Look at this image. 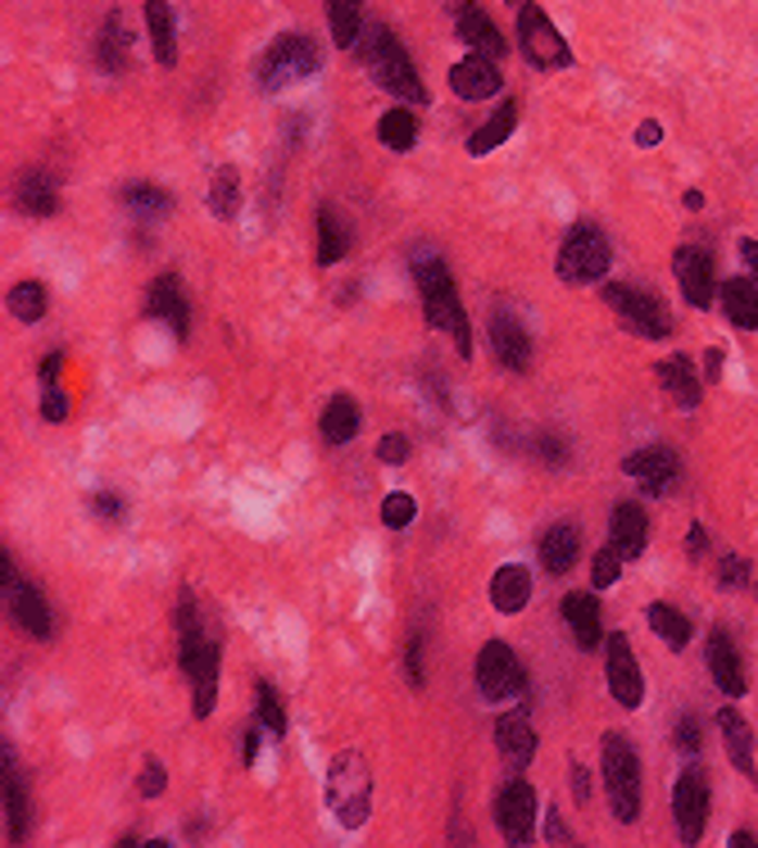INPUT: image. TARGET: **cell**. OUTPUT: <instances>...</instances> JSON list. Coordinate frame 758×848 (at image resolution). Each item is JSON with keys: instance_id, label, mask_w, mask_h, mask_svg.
I'll return each mask as SVG.
<instances>
[{"instance_id": "6da1fadb", "label": "cell", "mask_w": 758, "mask_h": 848, "mask_svg": "<svg viewBox=\"0 0 758 848\" xmlns=\"http://www.w3.org/2000/svg\"><path fill=\"white\" fill-rule=\"evenodd\" d=\"M414 281L422 291V314L437 331H450L454 345H459L464 358H472V327L468 314L459 304V291H454L450 268L437 260V254H414Z\"/></svg>"}, {"instance_id": "7a4b0ae2", "label": "cell", "mask_w": 758, "mask_h": 848, "mask_svg": "<svg viewBox=\"0 0 758 848\" xmlns=\"http://www.w3.org/2000/svg\"><path fill=\"white\" fill-rule=\"evenodd\" d=\"M364 64L372 73V83L400 96V100H409V105H427V87H422V77L409 60V50L400 46V37L391 28H368V46H364Z\"/></svg>"}, {"instance_id": "3957f363", "label": "cell", "mask_w": 758, "mask_h": 848, "mask_svg": "<svg viewBox=\"0 0 758 848\" xmlns=\"http://www.w3.org/2000/svg\"><path fill=\"white\" fill-rule=\"evenodd\" d=\"M599 754H604V785H609V803H614V817L618 821H636L641 817V758L636 749L622 739V735H604L599 744Z\"/></svg>"}, {"instance_id": "277c9868", "label": "cell", "mask_w": 758, "mask_h": 848, "mask_svg": "<svg viewBox=\"0 0 758 848\" xmlns=\"http://www.w3.org/2000/svg\"><path fill=\"white\" fill-rule=\"evenodd\" d=\"M318 73V46L305 37V33H287L277 37L264 60H260V87L264 91H282L291 83H305V77Z\"/></svg>"}, {"instance_id": "5b68a950", "label": "cell", "mask_w": 758, "mask_h": 848, "mask_svg": "<svg viewBox=\"0 0 758 848\" xmlns=\"http://www.w3.org/2000/svg\"><path fill=\"white\" fill-rule=\"evenodd\" d=\"M614 264V250L604 241V231L595 223H577L568 237H564V250H559V277L564 281H577V287H586V281H599Z\"/></svg>"}, {"instance_id": "8992f818", "label": "cell", "mask_w": 758, "mask_h": 848, "mask_svg": "<svg viewBox=\"0 0 758 848\" xmlns=\"http://www.w3.org/2000/svg\"><path fill=\"white\" fill-rule=\"evenodd\" d=\"M518 46L536 68H568L572 64L568 41L559 37V28H554V23L545 18V10L532 5V0L518 5Z\"/></svg>"}, {"instance_id": "52a82bcc", "label": "cell", "mask_w": 758, "mask_h": 848, "mask_svg": "<svg viewBox=\"0 0 758 848\" xmlns=\"http://www.w3.org/2000/svg\"><path fill=\"white\" fill-rule=\"evenodd\" d=\"M604 300H609V308H614V314L631 331H636L641 341H664L668 331H672V314L649 291H636V287H622V281H614V287H604Z\"/></svg>"}, {"instance_id": "ba28073f", "label": "cell", "mask_w": 758, "mask_h": 848, "mask_svg": "<svg viewBox=\"0 0 758 848\" xmlns=\"http://www.w3.org/2000/svg\"><path fill=\"white\" fill-rule=\"evenodd\" d=\"M218 645L200 640V631H182V672L195 689V717L214 712V694H218Z\"/></svg>"}, {"instance_id": "9c48e42d", "label": "cell", "mask_w": 758, "mask_h": 848, "mask_svg": "<svg viewBox=\"0 0 758 848\" xmlns=\"http://www.w3.org/2000/svg\"><path fill=\"white\" fill-rule=\"evenodd\" d=\"M672 817H677V835L681 844H699L704 826H709V781H704L699 767H686L677 776L672 789Z\"/></svg>"}, {"instance_id": "30bf717a", "label": "cell", "mask_w": 758, "mask_h": 848, "mask_svg": "<svg viewBox=\"0 0 758 848\" xmlns=\"http://www.w3.org/2000/svg\"><path fill=\"white\" fill-rule=\"evenodd\" d=\"M477 689H482V699H491V704L514 699L522 689V667L504 640H487L482 654H477Z\"/></svg>"}, {"instance_id": "8fae6325", "label": "cell", "mask_w": 758, "mask_h": 848, "mask_svg": "<svg viewBox=\"0 0 758 848\" xmlns=\"http://www.w3.org/2000/svg\"><path fill=\"white\" fill-rule=\"evenodd\" d=\"M622 472L636 481L645 495H668V491H677V481H681V458L672 450H664V445H649V450L627 454Z\"/></svg>"}, {"instance_id": "7c38bea8", "label": "cell", "mask_w": 758, "mask_h": 848, "mask_svg": "<svg viewBox=\"0 0 758 848\" xmlns=\"http://www.w3.org/2000/svg\"><path fill=\"white\" fill-rule=\"evenodd\" d=\"M672 268H677V281H681V295H686V304L709 308L718 300V277H713V254L709 250L681 245Z\"/></svg>"}, {"instance_id": "4fadbf2b", "label": "cell", "mask_w": 758, "mask_h": 848, "mask_svg": "<svg viewBox=\"0 0 758 848\" xmlns=\"http://www.w3.org/2000/svg\"><path fill=\"white\" fill-rule=\"evenodd\" d=\"M604 649H609V689L622 708H641L645 699V676H641V662L631 654V640L618 631L604 640Z\"/></svg>"}, {"instance_id": "5bb4252c", "label": "cell", "mask_w": 758, "mask_h": 848, "mask_svg": "<svg viewBox=\"0 0 758 848\" xmlns=\"http://www.w3.org/2000/svg\"><path fill=\"white\" fill-rule=\"evenodd\" d=\"M495 821H500V831L509 844H527L532 839V821H536V794L527 781H509L500 789V799H495Z\"/></svg>"}, {"instance_id": "9a60e30c", "label": "cell", "mask_w": 758, "mask_h": 848, "mask_svg": "<svg viewBox=\"0 0 758 848\" xmlns=\"http://www.w3.org/2000/svg\"><path fill=\"white\" fill-rule=\"evenodd\" d=\"M146 314L160 318V322H168L173 337L187 341L191 314H187V295H182V277H178V273H164V277L150 281V291H146Z\"/></svg>"}, {"instance_id": "2e32d148", "label": "cell", "mask_w": 758, "mask_h": 848, "mask_svg": "<svg viewBox=\"0 0 758 848\" xmlns=\"http://www.w3.org/2000/svg\"><path fill=\"white\" fill-rule=\"evenodd\" d=\"M491 350H495V358L509 372H527V364H532V341H527V327L514 314H504V308L491 318Z\"/></svg>"}, {"instance_id": "e0dca14e", "label": "cell", "mask_w": 758, "mask_h": 848, "mask_svg": "<svg viewBox=\"0 0 758 848\" xmlns=\"http://www.w3.org/2000/svg\"><path fill=\"white\" fill-rule=\"evenodd\" d=\"M454 33H459L464 46H472V55H487V60H500L504 55V37L500 28L491 23V14L482 5H459V14H454Z\"/></svg>"}, {"instance_id": "ac0fdd59", "label": "cell", "mask_w": 758, "mask_h": 848, "mask_svg": "<svg viewBox=\"0 0 758 848\" xmlns=\"http://www.w3.org/2000/svg\"><path fill=\"white\" fill-rule=\"evenodd\" d=\"M450 87H454V96H464V100H487V96H495L504 87V73L487 55H468V60H459L450 68Z\"/></svg>"}, {"instance_id": "d6986e66", "label": "cell", "mask_w": 758, "mask_h": 848, "mask_svg": "<svg viewBox=\"0 0 758 848\" xmlns=\"http://www.w3.org/2000/svg\"><path fill=\"white\" fill-rule=\"evenodd\" d=\"M709 672H713V685L727 694V699H741V694H745L741 654H736V645H731V635L722 626L709 631Z\"/></svg>"}, {"instance_id": "ffe728a7", "label": "cell", "mask_w": 758, "mask_h": 848, "mask_svg": "<svg viewBox=\"0 0 758 848\" xmlns=\"http://www.w3.org/2000/svg\"><path fill=\"white\" fill-rule=\"evenodd\" d=\"M5 595H10V617H14V622L28 631L33 640H46L50 631H55V622H50V604L37 595V585L18 581L14 590H5Z\"/></svg>"}, {"instance_id": "44dd1931", "label": "cell", "mask_w": 758, "mask_h": 848, "mask_svg": "<svg viewBox=\"0 0 758 848\" xmlns=\"http://www.w3.org/2000/svg\"><path fill=\"white\" fill-rule=\"evenodd\" d=\"M564 622H568V631H572V640H577V649H599V640H604V631H599V604L586 595V590H572V595L564 599Z\"/></svg>"}, {"instance_id": "7402d4cb", "label": "cell", "mask_w": 758, "mask_h": 848, "mask_svg": "<svg viewBox=\"0 0 758 848\" xmlns=\"http://www.w3.org/2000/svg\"><path fill=\"white\" fill-rule=\"evenodd\" d=\"M146 37H150V50H155V64L164 68L178 64V28H173L168 0H146Z\"/></svg>"}, {"instance_id": "603a6c76", "label": "cell", "mask_w": 758, "mask_h": 848, "mask_svg": "<svg viewBox=\"0 0 758 848\" xmlns=\"http://www.w3.org/2000/svg\"><path fill=\"white\" fill-rule=\"evenodd\" d=\"M718 726H722V744H727V758L736 762V771L745 781L758 785V767H754V735H749V722L745 717H736L731 708L718 712Z\"/></svg>"}, {"instance_id": "cb8c5ba5", "label": "cell", "mask_w": 758, "mask_h": 848, "mask_svg": "<svg viewBox=\"0 0 758 848\" xmlns=\"http://www.w3.org/2000/svg\"><path fill=\"white\" fill-rule=\"evenodd\" d=\"M718 300L727 308L731 327H741V331H754L758 327V281L754 277H731V281H722Z\"/></svg>"}, {"instance_id": "d4e9b609", "label": "cell", "mask_w": 758, "mask_h": 848, "mask_svg": "<svg viewBox=\"0 0 758 848\" xmlns=\"http://www.w3.org/2000/svg\"><path fill=\"white\" fill-rule=\"evenodd\" d=\"M614 545L622 558H641L649 545V518L641 504H618L614 508Z\"/></svg>"}, {"instance_id": "484cf974", "label": "cell", "mask_w": 758, "mask_h": 848, "mask_svg": "<svg viewBox=\"0 0 758 848\" xmlns=\"http://www.w3.org/2000/svg\"><path fill=\"white\" fill-rule=\"evenodd\" d=\"M659 381L681 408H699V372L686 354H668L659 364Z\"/></svg>"}, {"instance_id": "4316f807", "label": "cell", "mask_w": 758, "mask_h": 848, "mask_svg": "<svg viewBox=\"0 0 758 848\" xmlns=\"http://www.w3.org/2000/svg\"><path fill=\"white\" fill-rule=\"evenodd\" d=\"M577 554H581V535H577V527L559 522V527H549V531L541 535V562H545V572H554V577L572 572Z\"/></svg>"}, {"instance_id": "83f0119b", "label": "cell", "mask_w": 758, "mask_h": 848, "mask_svg": "<svg viewBox=\"0 0 758 848\" xmlns=\"http://www.w3.org/2000/svg\"><path fill=\"white\" fill-rule=\"evenodd\" d=\"M527 599H532V577H527L522 562H504L491 581V604L500 612H518V608H527Z\"/></svg>"}, {"instance_id": "f1b7e54d", "label": "cell", "mask_w": 758, "mask_h": 848, "mask_svg": "<svg viewBox=\"0 0 758 848\" xmlns=\"http://www.w3.org/2000/svg\"><path fill=\"white\" fill-rule=\"evenodd\" d=\"M14 204L28 218H50L60 210V200H55V182L50 177H41V173H23L18 182H14Z\"/></svg>"}, {"instance_id": "f546056e", "label": "cell", "mask_w": 758, "mask_h": 848, "mask_svg": "<svg viewBox=\"0 0 758 848\" xmlns=\"http://www.w3.org/2000/svg\"><path fill=\"white\" fill-rule=\"evenodd\" d=\"M514 127H518V100H504V105L468 137V154H472V160H482V154H491L500 141H509Z\"/></svg>"}, {"instance_id": "4dcf8cb0", "label": "cell", "mask_w": 758, "mask_h": 848, "mask_svg": "<svg viewBox=\"0 0 758 848\" xmlns=\"http://www.w3.org/2000/svg\"><path fill=\"white\" fill-rule=\"evenodd\" d=\"M495 744H500V754L509 758L514 767H527V762H532V754H536V731L527 726V717H500Z\"/></svg>"}, {"instance_id": "1f68e13d", "label": "cell", "mask_w": 758, "mask_h": 848, "mask_svg": "<svg viewBox=\"0 0 758 848\" xmlns=\"http://www.w3.org/2000/svg\"><path fill=\"white\" fill-rule=\"evenodd\" d=\"M350 254V227H345V218L337 214V210H318V264L323 268H332V264H341Z\"/></svg>"}, {"instance_id": "d6a6232c", "label": "cell", "mask_w": 758, "mask_h": 848, "mask_svg": "<svg viewBox=\"0 0 758 848\" xmlns=\"http://www.w3.org/2000/svg\"><path fill=\"white\" fill-rule=\"evenodd\" d=\"M323 441L327 445H350L359 435V408H355V400H345V395H337L332 404L323 408Z\"/></svg>"}, {"instance_id": "836d02e7", "label": "cell", "mask_w": 758, "mask_h": 848, "mask_svg": "<svg viewBox=\"0 0 758 848\" xmlns=\"http://www.w3.org/2000/svg\"><path fill=\"white\" fill-rule=\"evenodd\" d=\"M649 631L664 640L668 649H686L691 645V635H695V626H691V617L686 612H677L672 604H649Z\"/></svg>"}, {"instance_id": "e575fe53", "label": "cell", "mask_w": 758, "mask_h": 848, "mask_svg": "<svg viewBox=\"0 0 758 848\" xmlns=\"http://www.w3.org/2000/svg\"><path fill=\"white\" fill-rule=\"evenodd\" d=\"M0 789H5V831L18 844L23 835H28V794H23L18 771L10 767V749H5V781H0Z\"/></svg>"}, {"instance_id": "d590c367", "label": "cell", "mask_w": 758, "mask_h": 848, "mask_svg": "<svg viewBox=\"0 0 758 848\" xmlns=\"http://www.w3.org/2000/svg\"><path fill=\"white\" fill-rule=\"evenodd\" d=\"M327 28H332V41L341 50H350L359 37H364V14H359V0H327Z\"/></svg>"}, {"instance_id": "8d00e7d4", "label": "cell", "mask_w": 758, "mask_h": 848, "mask_svg": "<svg viewBox=\"0 0 758 848\" xmlns=\"http://www.w3.org/2000/svg\"><path fill=\"white\" fill-rule=\"evenodd\" d=\"M377 137H382L387 150L404 154V150L418 141V118H414V110H387L382 118H377Z\"/></svg>"}, {"instance_id": "74e56055", "label": "cell", "mask_w": 758, "mask_h": 848, "mask_svg": "<svg viewBox=\"0 0 758 848\" xmlns=\"http://www.w3.org/2000/svg\"><path fill=\"white\" fill-rule=\"evenodd\" d=\"M210 210H214V218H237V210H241V173L237 168H218L214 173V182H210Z\"/></svg>"}, {"instance_id": "f35d334b", "label": "cell", "mask_w": 758, "mask_h": 848, "mask_svg": "<svg viewBox=\"0 0 758 848\" xmlns=\"http://www.w3.org/2000/svg\"><path fill=\"white\" fill-rule=\"evenodd\" d=\"M46 304H50V295H46L41 281H18V287H10V295H5V308H10L18 322L46 318Z\"/></svg>"}, {"instance_id": "ab89813d", "label": "cell", "mask_w": 758, "mask_h": 848, "mask_svg": "<svg viewBox=\"0 0 758 848\" xmlns=\"http://www.w3.org/2000/svg\"><path fill=\"white\" fill-rule=\"evenodd\" d=\"M100 68L105 73H123L128 68V33H123V18L110 14L105 33H100Z\"/></svg>"}, {"instance_id": "60d3db41", "label": "cell", "mask_w": 758, "mask_h": 848, "mask_svg": "<svg viewBox=\"0 0 758 848\" xmlns=\"http://www.w3.org/2000/svg\"><path fill=\"white\" fill-rule=\"evenodd\" d=\"M123 204H128L137 218H155V214H168L173 210L168 191L150 187V182H128V187H123Z\"/></svg>"}, {"instance_id": "b9f144b4", "label": "cell", "mask_w": 758, "mask_h": 848, "mask_svg": "<svg viewBox=\"0 0 758 848\" xmlns=\"http://www.w3.org/2000/svg\"><path fill=\"white\" fill-rule=\"evenodd\" d=\"M255 712H260V726H268V735H287V712H282V704H277L273 685L255 689Z\"/></svg>"}, {"instance_id": "7bdbcfd3", "label": "cell", "mask_w": 758, "mask_h": 848, "mask_svg": "<svg viewBox=\"0 0 758 848\" xmlns=\"http://www.w3.org/2000/svg\"><path fill=\"white\" fill-rule=\"evenodd\" d=\"M618 572H622V554H618V545H604V549L595 554V562H591V585H595V590H609V585L618 581Z\"/></svg>"}, {"instance_id": "ee69618b", "label": "cell", "mask_w": 758, "mask_h": 848, "mask_svg": "<svg viewBox=\"0 0 758 848\" xmlns=\"http://www.w3.org/2000/svg\"><path fill=\"white\" fill-rule=\"evenodd\" d=\"M414 512H418L414 495L395 491V495H387V504H382V522H387L391 531H400V527H409V522H414Z\"/></svg>"}, {"instance_id": "f6af8a7d", "label": "cell", "mask_w": 758, "mask_h": 848, "mask_svg": "<svg viewBox=\"0 0 758 848\" xmlns=\"http://www.w3.org/2000/svg\"><path fill=\"white\" fill-rule=\"evenodd\" d=\"M718 585H722V590H745V585H749V562L736 558V554H727V558L718 562Z\"/></svg>"}, {"instance_id": "bcb514c9", "label": "cell", "mask_w": 758, "mask_h": 848, "mask_svg": "<svg viewBox=\"0 0 758 848\" xmlns=\"http://www.w3.org/2000/svg\"><path fill=\"white\" fill-rule=\"evenodd\" d=\"M677 749H681V754H691V758H695V754L704 749V731H699V717H691V712H686V717H681V722H677Z\"/></svg>"}, {"instance_id": "7dc6e473", "label": "cell", "mask_w": 758, "mask_h": 848, "mask_svg": "<svg viewBox=\"0 0 758 848\" xmlns=\"http://www.w3.org/2000/svg\"><path fill=\"white\" fill-rule=\"evenodd\" d=\"M164 785H168V776H164V762H155V758H150V762H146V771H141V781H137L141 799H155V794H164Z\"/></svg>"}, {"instance_id": "c3c4849f", "label": "cell", "mask_w": 758, "mask_h": 848, "mask_svg": "<svg viewBox=\"0 0 758 848\" xmlns=\"http://www.w3.org/2000/svg\"><path fill=\"white\" fill-rule=\"evenodd\" d=\"M377 454H382V463H409V435H400V431H391V435H382V445H377Z\"/></svg>"}, {"instance_id": "681fc988", "label": "cell", "mask_w": 758, "mask_h": 848, "mask_svg": "<svg viewBox=\"0 0 758 848\" xmlns=\"http://www.w3.org/2000/svg\"><path fill=\"white\" fill-rule=\"evenodd\" d=\"M41 418H46V422H64V418H68V400H64L60 385H50V391H46V400H41Z\"/></svg>"}, {"instance_id": "f907efd6", "label": "cell", "mask_w": 758, "mask_h": 848, "mask_svg": "<svg viewBox=\"0 0 758 848\" xmlns=\"http://www.w3.org/2000/svg\"><path fill=\"white\" fill-rule=\"evenodd\" d=\"M418 654H422V640L414 635L409 649H404V672H409V685H414V689L422 685V662H418Z\"/></svg>"}, {"instance_id": "816d5d0a", "label": "cell", "mask_w": 758, "mask_h": 848, "mask_svg": "<svg viewBox=\"0 0 758 848\" xmlns=\"http://www.w3.org/2000/svg\"><path fill=\"white\" fill-rule=\"evenodd\" d=\"M91 504H96V512H100L105 522H123V499H118V495H96Z\"/></svg>"}, {"instance_id": "f5cc1de1", "label": "cell", "mask_w": 758, "mask_h": 848, "mask_svg": "<svg viewBox=\"0 0 758 848\" xmlns=\"http://www.w3.org/2000/svg\"><path fill=\"white\" fill-rule=\"evenodd\" d=\"M659 141H664V123L645 118V123L636 127V145H641V150H649V145H659Z\"/></svg>"}, {"instance_id": "db71d44e", "label": "cell", "mask_w": 758, "mask_h": 848, "mask_svg": "<svg viewBox=\"0 0 758 848\" xmlns=\"http://www.w3.org/2000/svg\"><path fill=\"white\" fill-rule=\"evenodd\" d=\"M545 839H549V844H572V835H568V826H564V817H559V812H549V817H545Z\"/></svg>"}, {"instance_id": "11a10c76", "label": "cell", "mask_w": 758, "mask_h": 848, "mask_svg": "<svg viewBox=\"0 0 758 848\" xmlns=\"http://www.w3.org/2000/svg\"><path fill=\"white\" fill-rule=\"evenodd\" d=\"M572 789H577V803H591V776H586V767H572Z\"/></svg>"}, {"instance_id": "9f6ffc18", "label": "cell", "mask_w": 758, "mask_h": 848, "mask_svg": "<svg viewBox=\"0 0 758 848\" xmlns=\"http://www.w3.org/2000/svg\"><path fill=\"white\" fill-rule=\"evenodd\" d=\"M60 368H64V354H46V358H41V381H55Z\"/></svg>"}, {"instance_id": "6f0895ef", "label": "cell", "mask_w": 758, "mask_h": 848, "mask_svg": "<svg viewBox=\"0 0 758 848\" xmlns=\"http://www.w3.org/2000/svg\"><path fill=\"white\" fill-rule=\"evenodd\" d=\"M686 549L699 558L704 549H709V535H704V527H691V535H686Z\"/></svg>"}, {"instance_id": "680465c9", "label": "cell", "mask_w": 758, "mask_h": 848, "mask_svg": "<svg viewBox=\"0 0 758 848\" xmlns=\"http://www.w3.org/2000/svg\"><path fill=\"white\" fill-rule=\"evenodd\" d=\"M741 260H745V268L758 277V241H749V237L741 241Z\"/></svg>"}, {"instance_id": "91938a15", "label": "cell", "mask_w": 758, "mask_h": 848, "mask_svg": "<svg viewBox=\"0 0 758 848\" xmlns=\"http://www.w3.org/2000/svg\"><path fill=\"white\" fill-rule=\"evenodd\" d=\"M704 377H709V381H718V377H722V354H718V350L704 354Z\"/></svg>"}, {"instance_id": "94428289", "label": "cell", "mask_w": 758, "mask_h": 848, "mask_svg": "<svg viewBox=\"0 0 758 848\" xmlns=\"http://www.w3.org/2000/svg\"><path fill=\"white\" fill-rule=\"evenodd\" d=\"M0 577H5V590H14V585H18V568L10 562V554H0Z\"/></svg>"}, {"instance_id": "6125c7cd", "label": "cell", "mask_w": 758, "mask_h": 848, "mask_svg": "<svg viewBox=\"0 0 758 848\" xmlns=\"http://www.w3.org/2000/svg\"><path fill=\"white\" fill-rule=\"evenodd\" d=\"M241 754H245V762H255V754H260V726H255V731H245Z\"/></svg>"}, {"instance_id": "be15d7a7", "label": "cell", "mask_w": 758, "mask_h": 848, "mask_svg": "<svg viewBox=\"0 0 758 848\" xmlns=\"http://www.w3.org/2000/svg\"><path fill=\"white\" fill-rule=\"evenodd\" d=\"M727 844H731V848H754V844H758V839H754V835H749V831H741V835H731V839H727Z\"/></svg>"}, {"instance_id": "e7e4bbea", "label": "cell", "mask_w": 758, "mask_h": 848, "mask_svg": "<svg viewBox=\"0 0 758 848\" xmlns=\"http://www.w3.org/2000/svg\"><path fill=\"white\" fill-rule=\"evenodd\" d=\"M686 210H704V195L699 191H686Z\"/></svg>"}, {"instance_id": "03108f58", "label": "cell", "mask_w": 758, "mask_h": 848, "mask_svg": "<svg viewBox=\"0 0 758 848\" xmlns=\"http://www.w3.org/2000/svg\"><path fill=\"white\" fill-rule=\"evenodd\" d=\"M509 5H514V10H518V5H522V0H509Z\"/></svg>"}]
</instances>
